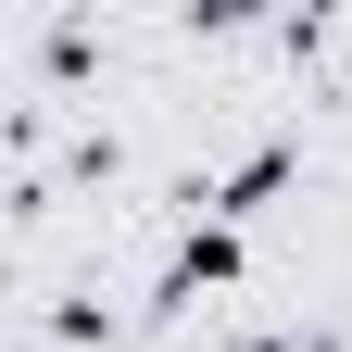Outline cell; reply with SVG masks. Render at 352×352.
Returning a JSON list of instances; mask_svg holds the SVG:
<instances>
[{
    "label": "cell",
    "instance_id": "obj_1",
    "mask_svg": "<svg viewBox=\"0 0 352 352\" xmlns=\"http://www.w3.org/2000/svg\"><path fill=\"white\" fill-rule=\"evenodd\" d=\"M264 352H327V340H264Z\"/></svg>",
    "mask_w": 352,
    "mask_h": 352
}]
</instances>
